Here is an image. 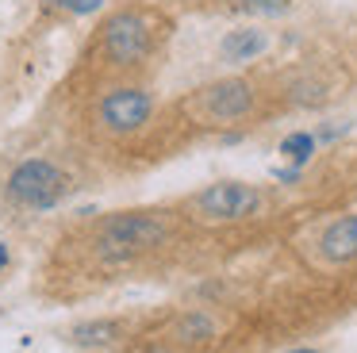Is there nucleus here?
Here are the masks:
<instances>
[{"mask_svg":"<svg viewBox=\"0 0 357 353\" xmlns=\"http://www.w3.org/2000/svg\"><path fill=\"white\" fill-rule=\"evenodd\" d=\"M177 334H181V342H208V338H215V322L208 315L192 311L177 322Z\"/></svg>","mask_w":357,"mask_h":353,"instance_id":"nucleus-11","label":"nucleus"},{"mask_svg":"<svg viewBox=\"0 0 357 353\" xmlns=\"http://www.w3.org/2000/svg\"><path fill=\"white\" fill-rule=\"evenodd\" d=\"M315 146H319V138L311 135V130H292V135L280 138V153H284V158H292V165H300V169L311 161Z\"/></svg>","mask_w":357,"mask_h":353,"instance_id":"nucleus-10","label":"nucleus"},{"mask_svg":"<svg viewBox=\"0 0 357 353\" xmlns=\"http://www.w3.org/2000/svg\"><path fill=\"white\" fill-rule=\"evenodd\" d=\"M273 176H277V181H284V184H292V181H300V165H292V169H273Z\"/></svg>","mask_w":357,"mask_h":353,"instance_id":"nucleus-15","label":"nucleus"},{"mask_svg":"<svg viewBox=\"0 0 357 353\" xmlns=\"http://www.w3.org/2000/svg\"><path fill=\"white\" fill-rule=\"evenodd\" d=\"M288 353H319V350H288Z\"/></svg>","mask_w":357,"mask_h":353,"instance_id":"nucleus-17","label":"nucleus"},{"mask_svg":"<svg viewBox=\"0 0 357 353\" xmlns=\"http://www.w3.org/2000/svg\"><path fill=\"white\" fill-rule=\"evenodd\" d=\"M238 8L246 15H284L292 0H238Z\"/></svg>","mask_w":357,"mask_h":353,"instance_id":"nucleus-12","label":"nucleus"},{"mask_svg":"<svg viewBox=\"0 0 357 353\" xmlns=\"http://www.w3.org/2000/svg\"><path fill=\"white\" fill-rule=\"evenodd\" d=\"M346 130H349V123H331V127H323L315 138H323V142H334V138H338V135H346Z\"/></svg>","mask_w":357,"mask_h":353,"instance_id":"nucleus-14","label":"nucleus"},{"mask_svg":"<svg viewBox=\"0 0 357 353\" xmlns=\"http://www.w3.org/2000/svg\"><path fill=\"white\" fill-rule=\"evenodd\" d=\"M4 265H8V246L0 242V273H4Z\"/></svg>","mask_w":357,"mask_h":353,"instance_id":"nucleus-16","label":"nucleus"},{"mask_svg":"<svg viewBox=\"0 0 357 353\" xmlns=\"http://www.w3.org/2000/svg\"><path fill=\"white\" fill-rule=\"evenodd\" d=\"M100 50L116 66H139L150 54V23L139 12H116L100 27Z\"/></svg>","mask_w":357,"mask_h":353,"instance_id":"nucleus-6","label":"nucleus"},{"mask_svg":"<svg viewBox=\"0 0 357 353\" xmlns=\"http://www.w3.org/2000/svg\"><path fill=\"white\" fill-rule=\"evenodd\" d=\"M257 207H261V192L254 184H242V181L208 184L192 200V211L204 223H238V219H250Z\"/></svg>","mask_w":357,"mask_h":353,"instance_id":"nucleus-3","label":"nucleus"},{"mask_svg":"<svg viewBox=\"0 0 357 353\" xmlns=\"http://www.w3.org/2000/svg\"><path fill=\"white\" fill-rule=\"evenodd\" d=\"M192 112L204 123H238L254 112V84L242 81V77H223V81H211L196 92Z\"/></svg>","mask_w":357,"mask_h":353,"instance_id":"nucleus-4","label":"nucleus"},{"mask_svg":"<svg viewBox=\"0 0 357 353\" xmlns=\"http://www.w3.org/2000/svg\"><path fill=\"white\" fill-rule=\"evenodd\" d=\"M54 4L62 8L66 15H93V12H100L104 0H54Z\"/></svg>","mask_w":357,"mask_h":353,"instance_id":"nucleus-13","label":"nucleus"},{"mask_svg":"<svg viewBox=\"0 0 357 353\" xmlns=\"http://www.w3.org/2000/svg\"><path fill=\"white\" fill-rule=\"evenodd\" d=\"M62 192H66V173L47 158L20 161V165L12 169V176H8V196L16 200V204L31 207V211L54 207L58 200H62Z\"/></svg>","mask_w":357,"mask_h":353,"instance_id":"nucleus-2","label":"nucleus"},{"mask_svg":"<svg viewBox=\"0 0 357 353\" xmlns=\"http://www.w3.org/2000/svg\"><path fill=\"white\" fill-rule=\"evenodd\" d=\"M150 115H154V96L146 89H135V84L104 92L96 104V119L108 135H135L146 127Z\"/></svg>","mask_w":357,"mask_h":353,"instance_id":"nucleus-5","label":"nucleus"},{"mask_svg":"<svg viewBox=\"0 0 357 353\" xmlns=\"http://www.w3.org/2000/svg\"><path fill=\"white\" fill-rule=\"evenodd\" d=\"M70 338L77 345H108L112 338H119V322L112 319H96V322H81L70 330Z\"/></svg>","mask_w":357,"mask_h":353,"instance_id":"nucleus-9","label":"nucleus"},{"mask_svg":"<svg viewBox=\"0 0 357 353\" xmlns=\"http://www.w3.org/2000/svg\"><path fill=\"white\" fill-rule=\"evenodd\" d=\"M319 253L331 265L357 261V215H342V219L326 223V230L319 234Z\"/></svg>","mask_w":357,"mask_h":353,"instance_id":"nucleus-7","label":"nucleus"},{"mask_svg":"<svg viewBox=\"0 0 357 353\" xmlns=\"http://www.w3.org/2000/svg\"><path fill=\"white\" fill-rule=\"evenodd\" d=\"M169 238V223L165 215L154 211H127V215H108L100 227V250L104 253H139L150 250V246H162Z\"/></svg>","mask_w":357,"mask_h":353,"instance_id":"nucleus-1","label":"nucleus"},{"mask_svg":"<svg viewBox=\"0 0 357 353\" xmlns=\"http://www.w3.org/2000/svg\"><path fill=\"white\" fill-rule=\"evenodd\" d=\"M269 50V35L257 27H238V31H227L223 43H219V58L231 61V66H242V61H254Z\"/></svg>","mask_w":357,"mask_h":353,"instance_id":"nucleus-8","label":"nucleus"}]
</instances>
